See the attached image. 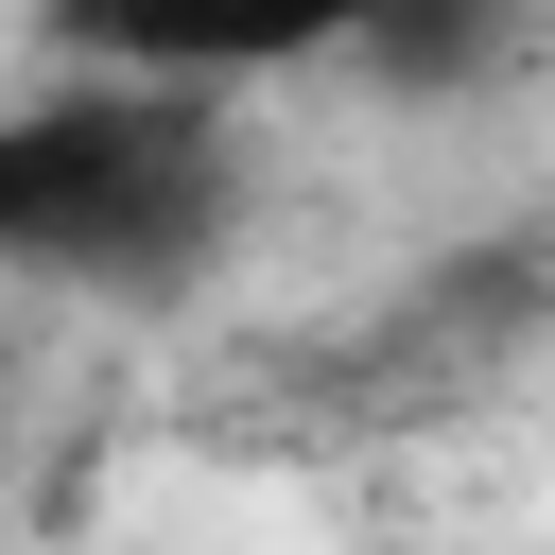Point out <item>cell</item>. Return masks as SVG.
I'll list each match as a JSON object with an SVG mask.
<instances>
[{"mask_svg": "<svg viewBox=\"0 0 555 555\" xmlns=\"http://www.w3.org/2000/svg\"><path fill=\"white\" fill-rule=\"evenodd\" d=\"M243 225V139H225V87H173V69H52L0 139V243L35 278H87V295H173L208 278V243Z\"/></svg>", "mask_w": 555, "mask_h": 555, "instance_id": "cell-1", "label": "cell"}, {"mask_svg": "<svg viewBox=\"0 0 555 555\" xmlns=\"http://www.w3.org/2000/svg\"><path fill=\"white\" fill-rule=\"evenodd\" d=\"M399 0H52V69H173V87H243V69H312L364 52Z\"/></svg>", "mask_w": 555, "mask_h": 555, "instance_id": "cell-2", "label": "cell"}, {"mask_svg": "<svg viewBox=\"0 0 555 555\" xmlns=\"http://www.w3.org/2000/svg\"><path fill=\"white\" fill-rule=\"evenodd\" d=\"M538 260H555V225H538Z\"/></svg>", "mask_w": 555, "mask_h": 555, "instance_id": "cell-3", "label": "cell"}]
</instances>
